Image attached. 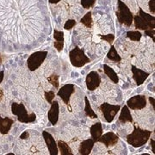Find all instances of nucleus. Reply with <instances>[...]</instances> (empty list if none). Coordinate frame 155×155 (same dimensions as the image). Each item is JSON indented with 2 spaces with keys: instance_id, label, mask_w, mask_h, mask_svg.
<instances>
[{
  "instance_id": "nucleus-1",
  "label": "nucleus",
  "mask_w": 155,
  "mask_h": 155,
  "mask_svg": "<svg viewBox=\"0 0 155 155\" xmlns=\"http://www.w3.org/2000/svg\"><path fill=\"white\" fill-rule=\"evenodd\" d=\"M151 134V131L144 130L134 126L133 132L127 136V143L135 148L140 147L148 141Z\"/></svg>"
},
{
  "instance_id": "nucleus-2",
  "label": "nucleus",
  "mask_w": 155,
  "mask_h": 155,
  "mask_svg": "<svg viewBox=\"0 0 155 155\" xmlns=\"http://www.w3.org/2000/svg\"><path fill=\"white\" fill-rule=\"evenodd\" d=\"M11 112L13 115L17 116V120L22 123H29L33 122L36 119V116L35 113L28 114L25 106L22 104L13 103L11 104Z\"/></svg>"
},
{
  "instance_id": "nucleus-3",
  "label": "nucleus",
  "mask_w": 155,
  "mask_h": 155,
  "mask_svg": "<svg viewBox=\"0 0 155 155\" xmlns=\"http://www.w3.org/2000/svg\"><path fill=\"white\" fill-rule=\"evenodd\" d=\"M116 17L120 23L125 24L129 27L133 22V14L122 0H118V11H116Z\"/></svg>"
},
{
  "instance_id": "nucleus-4",
  "label": "nucleus",
  "mask_w": 155,
  "mask_h": 155,
  "mask_svg": "<svg viewBox=\"0 0 155 155\" xmlns=\"http://www.w3.org/2000/svg\"><path fill=\"white\" fill-rule=\"evenodd\" d=\"M69 57L72 65L75 67H82L91 61L88 57L85 55L84 50L79 48L78 46L69 53Z\"/></svg>"
},
{
  "instance_id": "nucleus-5",
  "label": "nucleus",
  "mask_w": 155,
  "mask_h": 155,
  "mask_svg": "<svg viewBox=\"0 0 155 155\" xmlns=\"http://www.w3.org/2000/svg\"><path fill=\"white\" fill-rule=\"evenodd\" d=\"M47 55H48L47 51H38L33 53L31 55H29L27 60V66L28 69L32 72L38 69L44 62Z\"/></svg>"
},
{
  "instance_id": "nucleus-6",
  "label": "nucleus",
  "mask_w": 155,
  "mask_h": 155,
  "mask_svg": "<svg viewBox=\"0 0 155 155\" xmlns=\"http://www.w3.org/2000/svg\"><path fill=\"white\" fill-rule=\"evenodd\" d=\"M120 109H121L120 105H112L108 103H104L100 106V110L102 111L106 122L110 123L113 122L115 116L118 113V111L120 110Z\"/></svg>"
},
{
  "instance_id": "nucleus-7",
  "label": "nucleus",
  "mask_w": 155,
  "mask_h": 155,
  "mask_svg": "<svg viewBox=\"0 0 155 155\" xmlns=\"http://www.w3.org/2000/svg\"><path fill=\"white\" fill-rule=\"evenodd\" d=\"M147 105V99L143 95H137L127 100V106L131 110H142Z\"/></svg>"
},
{
  "instance_id": "nucleus-8",
  "label": "nucleus",
  "mask_w": 155,
  "mask_h": 155,
  "mask_svg": "<svg viewBox=\"0 0 155 155\" xmlns=\"http://www.w3.org/2000/svg\"><path fill=\"white\" fill-rule=\"evenodd\" d=\"M86 86L89 91H94L100 85L101 78H100L98 72L92 71L86 76Z\"/></svg>"
},
{
  "instance_id": "nucleus-9",
  "label": "nucleus",
  "mask_w": 155,
  "mask_h": 155,
  "mask_svg": "<svg viewBox=\"0 0 155 155\" xmlns=\"http://www.w3.org/2000/svg\"><path fill=\"white\" fill-rule=\"evenodd\" d=\"M75 89H74V85L72 84H68L64 85L62 88L59 90L57 95L61 97V99L63 100V102L67 104V106L69 105V100L72 96V93H74Z\"/></svg>"
},
{
  "instance_id": "nucleus-10",
  "label": "nucleus",
  "mask_w": 155,
  "mask_h": 155,
  "mask_svg": "<svg viewBox=\"0 0 155 155\" xmlns=\"http://www.w3.org/2000/svg\"><path fill=\"white\" fill-rule=\"evenodd\" d=\"M42 135L44 138L45 142L47 144V147L48 148L50 155H57L58 154V147L56 143L54 138L52 136V134H49L48 131H43Z\"/></svg>"
},
{
  "instance_id": "nucleus-11",
  "label": "nucleus",
  "mask_w": 155,
  "mask_h": 155,
  "mask_svg": "<svg viewBox=\"0 0 155 155\" xmlns=\"http://www.w3.org/2000/svg\"><path fill=\"white\" fill-rule=\"evenodd\" d=\"M118 140H119L118 135H116V134L113 132H109V133L104 134V135L102 134L100 138L97 140V141L105 145L106 147H110L117 144Z\"/></svg>"
},
{
  "instance_id": "nucleus-12",
  "label": "nucleus",
  "mask_w": 155,
  "mask_h": 155,
  "mask_svg": "<svg viewBox=\"0 0 155 155\" xmlns=\"http://www.w3.org/2000/svg\"><path fill=\"white\" fill-rule=\"evenodd\" d=\"M59 114H60V107L57 101H53L51 104V108L48 113V120L52 125H55L59 120Z\"/></svg>"
},
{
  "instance_id": "nucleus-13",
  "label": "nucleus",
  "mask_w": 155,
  "mask_h": 155,
  "mask_svg": "<svg viewBox=\"0 0 155 155\" xmlns=\"http://www.w3.org/2000/svg\"><path fill=\"white\" fill-rule=\"evenodd\" d=\"M132 72H133V78L136 82L137 85H141L144 83L145 80L149 76V73L140 69H138L134 66H132Z\"/></svg>"
},
{
  "instance_id": "nucleus-14",
  "label": "nucleus",
  "mask_w": 155,
  "mask_h": 155,
  "mask_svg": "<svg viewBox=\"0 0 155 155\" xmlns=\"http://www.w3.org/2000/svg\"><path fill=\"white\" fill-rule=\"evenodd\" d=\"M95 141L92 139H88L82 141L79 146V149L78 152L81 155H89L91 153V150L94 147Z\"/></svg>"
},
{
  "instance_id": "nucleus-15",
  "label": "nucleus",
  "mask_w": 155,
  "mask_h": 155,
  "mask_svg": "<svg viewBox=\"0 0 155 155\" xmlns=\"http://www.w3.org/2000/svg\"><path fill=\"white\" fill-rule=\"evenodd\" d=\"M14 121L9 118V117H5L3 118L0 116V133L2 134H6L9 133V131L11 130L12 124H13Z\"/></svg>"
},
{
  "instance_id": "nucleus-16",
  "label": "nucleus",
  "mask_w": 155,
  "mask_h": 155,
  "mask_svg": "<svg viewBox=\"0 0 155 155\" xmlns=\"http://www.w3.org/2000/svg\"><path fill=\"white\" fill-rule=\"evenodd\" d=\"M91 138L94 140L95 142L97 141V140L100 138V136L103 134V127L102 124L100 122L95 123L91 127Z\"/></svg>"
},
{
  "instance_id": "nucleus-17",
  "label": "nucleus",
  "mask_w": 155,
  "mask_h": 155,
  "mask_svg": "<svg viewBox=\"0 0 155 155\" xmlns=\"http://www.w3.org/2000/svg\"><path fill=\"white\" fill-rule=\"evenodd\" d=\"M139 16L144 20L145 22L147 23V25L148 26V28L150 29H154L155 17L153 16H151L150 14H147V13L144 12L140 8V14H139Z\"/></svg>"
},
{
  "instance_id": "nucleus-18",
  "label": "nucleus",
  "mask_w": 155,
  "mask_h": 155,
  "mask_svg": "<svg viewBox=\"0 0 155 155\" xmlns=\"http://www.w3.org/2000/svg\"><path fill=\"white\" fill-rule=\"evenodd\" d=\"M119 121L122 122V123L133 122V118H132V116H131L129 108L127 105L123 106L122 111H121V114H120V116H119Z\"/></svg>"
},
{
  "instance_id": "nucleus-19",
  "label": "nucleus",
  "mask_w": 155,
  "mask_h": 155,
  "mask_svg": "<svg viewBox=\"0 0 155 155\" xmlns=\"http://www.w3.org/2000/svg\"><path fill=\"white\" fill-rule=\"evenodd\" d=\"M57 147L60 150L61 155H72V150L67 142H65L63 140H59L57 142Z\"/></svg>"
},
{
  "instance_id": "nucleus-20",
  "label": "nucleus",
  "mask_w": 155,
  "mask_h": 155,
  "mask_svg": "<svg viewBox=\"0 0 155 155\" xmlns=\"http://www.w3.org/2000/svg\"><path fill=\"white\" fill-rule=\"evenodd\" d=\"M104 73H105L106 75L110 78V80L113 81V83H118L119 78L117 76L116 72H115L110 67H109V66H107V65H104Z\"/></svg>"
},
{
  "instance_id": "nucleus-21",
  "label": "nucleus",
  "mask_w": 155,
  "mask_h": 155,
  "mask_svg": "<svg viewBox=\"0 0 155 155\" xmlns=\"http://www.w3.org/2000/svg\"><path fill=\"white\" fill-rule=\"evenodd\" d=\"M134 22V26L135 28L137 29H140V30H147L148 29V26L147 25V23L145 22V21L140 17V16H135L133 17Z\"/></svg>"
},
{
  "instance_id": "nucleus-22",
  "label": "nucleus",
  "mask_w": 155,
  "mask_h": 155,
  "mask_svg": "<svg viewBox=\"0 0 155 155\" xmlns=\"http://www.w3.org/2000/svg\"><path fill=\"white\" fill-rule=\"evenodd\" d=\"M107 58H108L109 60H110V61H115V62H120V61H122L121 56L117 54V52H116V50L114 46L111 47L110 50L109 51V53H108V54H107Z\"/></svg>"
},
{
  "instance_id": "nucleus-23",
  "label": "nucleus",
  "mask_w": 155,
  "mask_h": 155,
  "mask_svg": "<svg viewBox=\"0 0 155 155\" xmlns=\"http://www.w3.org/2000/svg\"><path fill=\"white\" fill-rule=\"evenodd\" d=\"M84 100H85V108H84V111H85V115L87 116H89L90 118H97V114L95 113L94 110H92V108L90 104V102H89L88 98L85 97H84Z\"/></svg>"
},
{
  "instance_id": "nucleus-24",
  "label": "nucleus",
  "mask_w": 155,
  "mask_h": 155,
  "mask_svg": "<svg viewBox=\"0 0 155 155\" xmlns=\"http://www.w3.org/2000/svg\"><path fill=\"white\" fill-rule=\"evenodd\" d=\"M80 22L83 23L84 25L86 27V28H91L92 27V17H91V12L89 11L87 12L81 20H80Z\"/></svg>"
},
{
  "instance_id": "nucleus-25",
  "label": "nucleus",
  "mask_w": 155,
  "mask_h": 155,
  "mask_svg": "<svg viewBox=\"0 0 155 155\" xmlns=\"http://www.w3.org/2000/svg\"><path fill=\"white\" fill-rule=\"evenodd\" d=\"M142 36V34L140 31H128L127 32V37L134 41H139Z\"/></svg>"
},
{
  "instance_id": "nucleus-26",
  "label": "nucleus",
  "mask_w": 155,
  "mask_h": 155,
  "mask_svg": "<svg viewBox=\"0 0 155 155\" xmlns=\"http://www.w3.org/2000/svg\"><path fill=\"white\" fill-rule=\"evenodd\" d=\"M48 81L56 89L59 88V76L56 74H52L48 78Z\"/></svg>"
},
{
  "instance_id": "nucleus-27",
  "label": "nucleus",
  "mask_w": 155,
  "mask_h": 155,
  "mask_svg": "<svg viewBox=\"0 0 155 155\" xmlns=\"http://www.w3.org/2000/svg\"><path fill=\"white\" fill-rule=\"evenodd\" d=\"M96 0H81V5L84 9H90L91 7L94 5Z\"/></svg>"
},
{
  "instance_id": "nucleus-28",
  "label": "nucleus",
  "mask_w": 155,
  "mask_h": 155,
  "mask_svg": "<svg viewBox=\"0 0 155 155\" xmlns=\"http://www.w3.org/2000/svg\"><path fill=\"white\" fill-rule=\"evenodd\" d=\"M55 97V94L53 91H45V98L48 102V104H52L53 100Z\"/></svg>"
},
{
  "instance_id": "nucleus-29",
  "label": "nucleus",
  "mask_w": 155,
  "mask_h": 155,
  "mask_svg": "<svg viewBox=\"0 0 155 155\" xmlns=\"http://www.w3.org/2000/svg\"><path fill=\"white\" fill-rule=\"evenodd\" d=\"M99 36L102 40H104L110 44H111L115 40V35L113 34H109V35H99Z\"/></svg>"
},
{
  "instance_id": "nucleus-30",
  "label": "nucleus",
  "mask_w": 155,
  "mask_h": 155,
  "mask_svg": "<svg viewBox=\"0 0 155 155\" xmlns=\"http://www.w3.org/2000/svg\"><path fill=\"white\" fill-rule=\"evenodd\" d=\"M54 37L57 41H64V33L62 31L54 30Z\"/></svg>"
},
{
  "instance_id": "nucleus-31",
  "label": "nucleus",
  "mask_w": 155,
  "mask_h": 155,
  "mask_svg": "<svg viewBox=\"0 0 155 155\" xmlns=\"http://www.w3.org/2000/svg\"><path fill=\"white\" fill-rule=\"evenodd\" d=\"M75 25H76V21L73 20V19H69V20H67V22L65 23L64 28L67 29V30H70V29H72Z\"/></svg>"
},
{
  "instance_id": "nucleus-32",
  "label": "nucleus",
  "mask_w": 155,
  "mask_h": 155,
  "mask_svg": "<svg viewBox=\"0 0 155 155\" xmlns=\"http://www.w3.org/2000/svg\"><path fill=\"white\" fill-rule=\"evenodd\" d=\"M54 48L58 52H61L64 48V41H54Z\"/></svg>"
},
{
  "instance_id": "nucleus-33",
  "label": "nucleus",
  "mask_w": 155,
  "mask_h": 155,
  "mask_svg": "<svg viewBox=\"0 0 155 155\" xmlns=\"http://www.w3.org/2000/svg\"><path fill=\"white\" fill-rule=\"evenodd\" d=\"M144 31H145V35H147V36H149V37H151V38H153V40L155 41L154 29H147V30H144Z\"/></svg>"
},
{
  "instance_id": "nucleus-34",
  "label": "nucleus",
  "mask_w": 155,
  "mask_h": 155,
  "mask_svg": "<svg viewBox=\"0 0 155 155\" xmlns=\"http://www.w3.org/2000/svg\"><path fill=\"white\" fill-rule=\"evenodd\" d=\"M149 11L152 13L155 12V0H150L149 1Z\"/></svg>"
},
{
  "instance_id": "nucleus-35",
  "label": "nucleus",
  "mask_w": 155,
  "mask_h": 155,
  "mask_svg": "<svg viewBox=\"0 0 155 155\" xmlns=\"http://www.w3.org/2000/svg\"><path fill=\"white\" fill-rule=\"evenodd\" d=\"M28 136H29V134H28V131H24V132L20 135V139L25 140V139H28Z\"/></svg>"
},
{
  "instance_id": "nucleus-36",
  "label": "nucleus",
  "mask_w": 155,
  "mask_h": 155,
  "mask_svg": "<svg viewBox=\"0 0 155 155\" xmlns=\"http://www.w3.org/2000/svg\"><path fill=\"white\" fill-rule=\"evenodd\" d=\"M151 147H152V149H153V153L155 154V141L153 139H152L151 140Z\"/></svg>"
},
{
  "instance_id": "nucleus-37",
  "label": "nucleus",
  "mask_w": 155,
  "mask_h": 155,
  "mask_svg": "<svg viewBox=\"0 0 155 155\" xmlns=\"http://www.w3.org/2000/svg\"><path fill=\"white\" fill-rule=\"evenodd\" d=\"M149 102L150 104L153 105V110H155V100L153 97H149Z\"/></svg>"
},
{
  "instance_id": "nucleus-38",
  "label": "nucleus",
  "mask_w": 155,
  "mask_h": 155,
  "mask_svg": "<svg viewBox=\"0 0 155 155\" xmlns=\"http://www.w3.org/2000/svg\"><path fill=\"white\" fill-rule=\"evenodd\" d=\"M4 76H5V72H4V71L0 72V83H2V81H3V79H4Z\"/></svg>"
},
{
  "instance_id": "nucleus-39",
  "label": "nucleus",
  "mask_w": 155,
  "mask_h": 155,
  "mask_svg": "<svg viewBox=\"0 0 155 155\" xmlns=\"http://www.w3.org/2000/svg\"><path fill=\"white\" fill-rule=\"evenodd\" d=\"M61 0H49V3L50 4H57V3H59Z\"/></svg>"
},
{
  "instance_id": "nucleus-40",
  "label": "nucleus",
  "mask_w": 155,
  "mask_h": 155,
  "mask_svg": "<svg viewBox=\"0 0 155 155\" xmlns=\"http://www.w3.org/2000/svg\"><path fill=\"white\" fill-rule=\"evenodd\" d=\"M3 97H4V92H3V91L0 89V101L3 99Z\"/></svg>"
},
{
  "instance_id": "nucleus-41",
  "label": "nucleus",
  "mask_w": 155,
  "mask_h": 155,
  "mask_svg": "<svg viewBox=\"0 0 155 155\" xmlns=\"http://www.w3.org/2000/svg\"><path fill=\"white\" fill-rule=\"evenodd\" d=\"M1 54H0V63H2V58H1Z\"/></svg>"
}]
</instances>
